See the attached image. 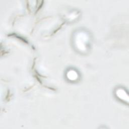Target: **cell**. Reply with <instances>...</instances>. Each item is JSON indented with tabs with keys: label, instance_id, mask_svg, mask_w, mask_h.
<instances>
[{
	"label": "cell",
	"instance_id": "cell-1",
	"mask_svg": "<svg viewBox=\"0 0 129 129\" xmlns=\"http://www.w3.org/2000/svg\"><path fill=\"white\" fill-rule=\"evenodd\" d=\"M79 37L77 38L76 39V43H77V46L78 48L80 49H82V50H85L86 49V45H87V43L88 42L87 40V37L85 35L84 36V34L83 36L79 35Z\"/></svg>",
	"mask_w": 129,
	"mask_h": 129
},
{
	"label": "cell",
	"instance_id": "cell-2",
	"mask_svg": "<svg viewBox=\"0 0 129 129\" xmlns=\"http://www.w3.org/2000/svg\"><path fill=\"white\" fill-rule=\"evenodd\" d=\"M116 95L120 99L128 101V96L126 93L122 89H118L116 92Z\"/></svg>",
	"mask_w": 129,
	"mask_h": 129
},
{
	"label": "cell",
	"instance_id": "cell-3",
	"mask_svg": "<svg viewBox=\"0 0 129 129\" xmlns=\"http://www.w3.org/2000/svg\"><path fill=\"white\" fill-rule=\"evenodd\" d=\"M68 78L71 81H75L78 78V73L74 70L69 71L67 75Z\"/></svg>",
	"mask_w": 129,
	"mask_h": 129
}]
</instances>
